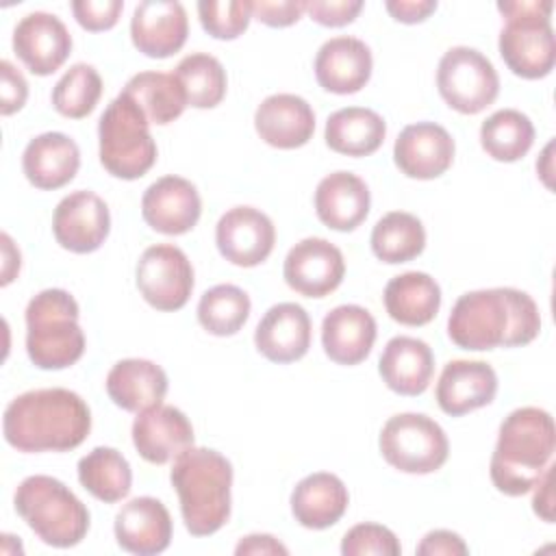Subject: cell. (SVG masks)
<instances>
[{"mask_svg":"<svg viewBox=\"0 0 556 556\" xmlns=\"http://www.w3.org/2000/svg\"><path fill=\"white\" fill-rule=\"evenodd\" d=\"M539 330V306L526 291L513 287L463 293L447 317L450 339L473 352L528 345Z\"/></svg>","mask_w":556,"mask_h":556,"instance_id":"cell-1","label":"cell"},{"mask_svg":"<svg viewBox=\"0 0 556 556\" xmlns=\"http://www.w3.org/2000/svg\"><path fill=\"white\" fill-rule=\"evenodd\" d=\"M91 430L87 402L61 387L33 389L9 402L2 432L20 452H67L78 447Z\"/></svg>","mask_w":556,"mask_h":556,"instance_id":"cell-2","label":"cell"},{"mask_svg":"<svg viewBox=\"0 0 556 556\" xmlns=\"http://www.w3.org/2000/svg\"><path fill=\"white\" fill-rule=\"evenodd\" d=\"M556 445L554 419L536 406L515 408L500 426L491 456V480L504 495L517 497L534 489L552 463Z\"/></svg>","mask_w":556,"mask_h":556,"instance_id":"cell-3","label":"cell"},{"mask_svg":"<svg viewBox=\"0 0 556 556\" xmlns=\"http://www.w3.org/2000/svg\"><path fill=\"white\" fill-rule=\"evenodd\" d=\"M185 528L193 536L215 534L230 517L232 465L211 447H187L169 471Z\"/></svg>","mask_w":556,"mask_h":556,"instance_id":"cell-4","label":"cell"},{"mask_svg":"<svg viewBox=\"0 0 556 556\" xmlns=\"http://www.w3.org/2000/svg\"><path fill=\"white\" fill-rule=\"evenodd\" d=\"M78 302L65 289H43L26 306V352L39 369H65L80 361L85 334Z\"/></svg>","mask_w":556,"mask_h":556,"instance_id":"cell-5","label":"cell"},{"mask_svg":"<svg viewBox=\"0 0 556 556\" xmlns=\"http://www.w3.org/2000/svg\"><path fill=\"white\" fill-rule=\"evenodd\" d=\"M15 510L52 547H74L89 530L87 506L52 476H28L15 489Z\"/></svg>","mask_w":556,"mask_h":556,"instance_id":"cell-6","label":"cell"},{"mask_svg":"<svg viewBox=\"0 0 556 556\" xmlns=\"http://www.w3.org/2000/svg\"><path fill=\"white\" fill-rule=\"evenodd\" d=\"M552 9V0L497 2V11L506 20L497 46L513 74L536 80L552 72L556 61L554 28L549 22Z\"/></svg>","mask_w":556,"mask_h":556,"instance_id":"cell-7","label":"cell"},{"mask_svg":"<svg viewBox=\"0 0 556 556\" xmlns=\"http://www.w3.org/2000/svg\"><path fill=\"white\" fill-rule=\"evenodd\" d=\"M98 139L100 163L115 178H141L156 161L150 122L141 106L124 91L104 109L98 124Z\"/></svg>","mask_w":556,"mask_h":556,"instance_id":"cell-8","label":"cell"},{"mask_svg":"<svg viewBox=\"0 0 556 556\" xmlns=\"http://www.w3.org/2000/svg\"><path fill=\"white\" fill-rule=\"evenodd\" d=\"M382 458L404 473H432L450 456V443L443 428L421 413H400L387 419L380 430Z\"/></svg>","mask_w":556,"mask_h":556,"instance_id":"cell-9","label":"cell"},{"mask_svg":"<svg viewBox=\"0 0 556 556\" xmlns=\"http://www.w3.org/2000/svg\"><path fill=\"white\" fill-rule=\"evenodd\" d=\"M437 87L450 109L476 115L495 102L500 76L482 52L469 46H454L439 61Z\"/></svg>","mask_w":556,"mask_h":556,"instance_id":"cell-10","label":"cell"},{"mask_svg":"<svg viewBox=\"0 0 556 556\" xmlns=\"http://www.w3.org/2000/svg\"><path fill=\"white\" fill-rule=\"evenodd\" d=\"M137 289L156 311L182 308L193 291V267L187 254L172 243L146 248L137 263Z\"/></svg>","mask_w":556,"mask_h":556,"instance_id":"cell-11","label":"cell"},{"mask_svg":"<svg viewBox=\"0 0 556 556\" xmlns=\"http://www.w3.org/2000/svg\"><path fill=\"white\" fill-rule=\"evenodd\" d=\"M111 230L106 202L87 189L65 195L52 215V232L61 248L74 254L96 252Z\"/></svg>","mask_w":556,"mask_h":556,"instance_id":"cell-12","label":"cell"},{"mask_svg":"<svg viewBox=\"0 0 556 556\" xmlns=\"http://www.w3.org/2000/svg\"><path fill=\"white\" fill-rule=\"evenodd\" d=\"M219 254L239 267L261 265L274 250V222L254 206H235L226 211L215 226Z\"/></svg>","mask_w":556,"mask_h":556,"instance_id":"cell-13","label":"cell"},{"mask_svg":"<svg viewBox=\"0 0 556 556\" xmlns=\"http://www.w3.org/2000/svg\"><path fill=\"white\" fill-rule=\"evenodd\" d=\"M345 274V261L337 245L321 237H308L295 243L282 265L285 282L306 298L332 293Z\"/></svg>","mask_w":556,"mask_h":556,"instance_id":"cell-14","label":"cell"},{"mask_svg":"<svg viewBox=\"0 0 556 556\" xmlns=\"http://www.w3.org/2000/svg\"><path fill=\"white\" fill-rule=\"evenodd\" d=\"M13 50L33 74L48 76L67 61L72 35L56 15L33 11L15 26Z\"/></svg>","mask_w":556,"mask_h":556,"instance_id":"cell-15","label":"cell"},{"mask_svg":"<svg viewBox=\"0 0 556 556\" xmlns=\"http://www.w3.org/2000/svg\"><path fill=\"white\" fill-rule=\"evenodd\" d=\"M452 135L434 122L406 126L393 146V161L408 178L432 180L445 174L454 161Z\"/></svg>","mask_w":556,"mask_h":556,"instance_id":"cell-16","label":"cell"},{"mask_svg":"<svg viewBox=\"0 0 556 556\" xmlns=\"http://www.w3.org/2000/svg\"><path fill=\"white\" fill-rule=\"evenodd\" d=\"M202 213V200L195 185L182 176H163L152 182L141 198L146 224L163 235L189 232Z\"/></svg>","mask_w":556,"mask_h":556,"instance_id":"cell-17","label":"cell"},{"mask_svg":"<svg viewBox=\"0 0 556 556\" xmlns=\"http://www.w3.org/2000/svg\"><path fill=\"white\" fill-rule=\"evenodd\" d=\"M189 35L187 11L176 0H143L135 7L130 37L139 52L152 59L176 54Z\"/></svg>","mask_w":556,"mask_h":556,"instance_id":"cell-18","label":"cell"},{"mask_svg":"<svg viewBox=\"0 0 556 556\" xmlns=\"http://www.w3.org/2000/svg\"><path fill=\"white\" fill-rule=\"evenodd\" d=\"M132 443L143 460L165 465L193 445V426L180 408L156 404L137 413Z\"/></svg>","mask_w":556,"mask_h":556,"instance_id":"cell-19","label":"cell"},{"mask_svg":"<svg viewBox=\"0 0 556 556\" xmlns=\"http://www.w3.org/2000/svg\"><path fill=\"white\" fill-rule=\"evenodd\" d=\"M113 530L122 549L137 556H154L169 547L174 526L161 500L141 495L119 508Z\"/></svg>","mask_w":556,"mask_h":556,"instance_id":"cell-20","label":"cell"},{"mask_svg":"<svg viewBox=\"0 0 556 556\" xmlns=\"http://www.w3.org/2000/svg\"><path fill=\"white\" fill-rule=\"evenodd\" d=\"M497 374L484 361H450L437 382V404L445 415L460 417L493 402Z\"/></svg>","mask_w":556,"mask_h":556,"instance_id":"cell-21","label":"cell"},{"mask_svg":"<svg viewBox=\"0 0 556 556\" xmlns=\"http://www.w3.org/2000/svg\"><path fill=\"white\" fill-rule=\"evenodd\" d=\"M371 50L356 37H332L317 50L315 78L330 93L348 96L361 91L371 78Z\"/></svg>","mask_w":556,"mask_h":556,"instance_id":"cell-22","label":"cell"},{"mask_svg":"<svg viewBox=\"0 0 556 556\" xmlns=\"http://www.w3.org/2000/svg\"><path fill=\"white\" fill-rule=\"evenodd\" d=\"M311 317L295 302L274 304L254 330L256 350L271 363L300 361L311 348Z\"/></svg>","mask_w":556,"mask_h":556,"instance_id":"cell-23","label":"cell"},{"mask_svg":"<svg viewBox=\"0 0 556 556\" xmlns=\"http://www.w3.org/2000/svg\"><path fill=\"white\" fill-rule=\"evenodd\" d=\"M254 128L265 143L280 150H293L308 143L313 137L315 113L311 104L295 93H274L258 104Z\"/></svg>","mask_w":556,"mask_h":556,"instance_id":"cell-24","label":"cell"},{"mask_svg":"<svg viewBox=\"0 0 556 556\" xmlns=\"http://www.w3.org/2000/svg\"><path fill=\"white\" fill-rule=\"evenodd\" d=\"M376 319L358 304H341L321 321V345L337 365L363 363L376 341Z\"/></svg>","mask_w":556,"mask_h":556,"instance_id":"cell-25","label":"cell"},{"mask_svg":"<svg viewBox=\"0 0 556 556\" xmlns=\"http://www.w3.org/2000/svg\"><path fill=\"white\" fill-rule=\"evenodd\" d=\"M371 195L363 178L352 172H332L315 189V213L332 230L350 232L369 213Z\"/></svg>","mask_w":556,"mask_h":556,"instance_id":"cell-26","label":"cell"},{"mask_svg":"<svg viewBox=\"0 0 556 556\" xmlns=\"http://www.w3.org/2000/svg\"><path fill=\"white\" fill-rule=\"evenodd\" d=\"M80 167L76 141L63 132H43L28 141L22 154V169L28 182L50 191L65 187Z\"/></svg>","mask_w":556,"mask_h":556,"instance_id":"cell-27","label":"cell"},{"mask_svg":"<svg viewBox=\"0 0 556 556\" xmlns=\"http://www.w3.org/2000/svg\"><path fill=\"white\" fill-rule=\"evenodd\" d=\"M378 371L393 393L421 395L434 374V354L426 341L400 334L384 345Z\"/></svg>","mask_w":556,"mask_h":556,"instance_id":"cell-28","label":"cell"},{"mask_svg":"<svg viewBox=\"0 0 556 556\" xmlns=\"http://www.w3.org/2000/svg\"><path fill=\"white\" fill-rule=\"evenodd\" d=\"M350 493L343 480L328 471L302 478L291 493V513L308 530L334 526L348 510Z\"/></svg>","mask_w":556,"mask_h":556,"instance_id":"cell-29","label":"cell"},{"mask_svg":"<svg viewBox=\"0 0 556 556\" xmlns=\"http://www.w3.org/2000/svg\"><path fill=\"white\" fill-rule=\"evenodd\" d=\"M106 393L115 406L141 413L163 404L167 393V374L161 365L146 358L117 361L106 374Z\"/></svg>","mask_w":556,"mask_h":556,"instance_id":"cell-30","label":"cell"},{"mask_svg":"<svg viewBox=\"0 0 556 556\" xmlns=\"http://www.w3.org/2000/svg\"><path fill=\"white\" fill-rule=\"evenodd\" d=\"M441 306V287L430 274L406 271L393 276L384 287V308L389 317L404 326L430 324Z\"/></svg>","mask_w":556,"mask_h":556,"instance_id":"cell-31","label":"cell"},{"mask_svg":"<svg viewBox=\"0 0 556 556\" xmlns=\"http://www.w3.org/2000/svg\"><path fill=\"white\" fill-rule=\"evenodd\" d=\"M387 137L384 119L365 106H345L334 111L324 130L330 150L345 156H369Z\"/></svg>","mask_w":556,"mask_h":556,"instance_id":"cell-32","label":"cell"},{"mask_svg":"<svg viewBox=\"0 0 556 556\" xmlns=\"http://www.w3.org/2000/svg\"><path fill=\"white\" fill-rule=\"evenodd\" d=\"M80 484L100 502L115 504L130 493V463L115 447H93L78 460Z\"/></svg>","mask_w":556,"mask_h":556,"instance_id":"cell-33","label":"cell"},{"mask_svg":"<svg viewBox=\"0 0 556 556\" xmlns=\"http://www.w3.org/2000/svg\"><path fill=\"white\" fill-rule=\"evenodd\" d=\"M124 93H128L141 106L150 124L159 126L180 117L187 106L185 89L174 72H139L126 83Z\"/></svg>","mask_w":556,"mask_h":556,"instance_id":"cell-34","label":"cell"},{"mask_svg":"<svg viewBox=\"0 0 556 556\" xmlns=\"http://www.w3.org/2000/svg\"><path fill=\"white\" fill-rule=\"evenodd\" d=\"M369 241L371 252L382 263H406L424 252L426 228L413 213L391 211L376 222Z\"/></svg>","mask_w":556,"mask_h":556,"instance_id":"cell-35","label":"cell"},{"mask_svg":"<svg viewBox=\"0 0 556 556\" xmlns=\"http://www.w3.org/2000/svg\"><path fill=\"white\" fill-rule=\"evenodd\" d=\"M534 143V126L530 117L517 109H500L480 126L482 150L502 163L523 159Z\"/></svg>","mask_w":556,"mask_h":556,"instance_id":"cell-36","label":"cell"},{"mask_svg":"<svg viewBox=\"0 0 556 556\" xmlns=\"http://www.w3.org/2000/svg\"><path fill=\"white\" fill-rule=\"evenodd\" d=\"M180 80L187 104L193 109H213L226 96V70L213 54L191 52L174 70Z\"/></svg>","mask_w":556,"mask_h":556,"instance_id":"cell-37","label":"cell"},{"mask_svg":"<svg viewBox=\"0 0 556 556\" xmlns=\"http://www.w3.org/2000/svg\"><path fill=\"white\" fill-rule=\"evenodd\" d=\"M250 298L237 285H215L198 302L200 326L215 337L237 334L250 317Z\"/></svg>","mask_w":556,"mask_h":556,"instance_id":"cell-38","label":"cell"},{"mask_svg":"<svg viewBox=\"0 0 556 556\" xmlns=\"http://www.w3.org/2000/svg\"><path fill=\"white\" fill-rule=\"evenodd\" d=\"M102 96V78L93 65H72L52 89V106L70 119L87 117Z\"/></svg>","mask_w":556,"mask_h":556,"instance_id":"cell-39","label":"cell"},{"mask_svg":"<svg viewBox=\"0 0 556 556\" xmlns=\"http://www.w3.org/2000/svg\"><path fill=\"white\" fill-rule=\"evenodd\" d=\"M198 15L202 28L215 39H237L252 20L245 0H202L198 2Z\"/></svg>","mask_w":556,"mask_h":556,"instance_id":"cell-40","label":"cell"},{"mask_svg":"<svg viewBox=\"0 0 556 556\" xmlns=\"http://www.w3.org/2000/svg\"><path fill=\"white\" fill-rule=\"evenodd\" d=\"M402 545L397 536L380 523H358L350 528L341 541L343 556H397Z\"/></svg>","mask_w":556,"mask_h":556,"instance_id":"cell-41","label":"cell"},{"mask_svg":"<svg viewBox=\"0 0 556 556\" xmlns=\"http://www.w3.org/2000/svg\"><path fill=\"white\" fill-rule=\"evenodd\" d=\"M124 9L122 0H76L72 2V13L76 22L91 33L109 30L117 24Z\"/></svg>","mask_w":556,"mask_h":556,"instance_id":"cell-42","label":"cell"},{"mask_svg":"<svg viewBox=\"0 0 556 556\" xmlns=\"http://www.w3.org/2000/svg\"><path fill=\"white\" fill-rule=\"evenodd\" d=\"M250 11L252 17H256L258 22L271 26V28H285L295 24L302 13L306 11V2L304 0H254L250 2Z\"/></svg>","mask_w":556,"mask_h":556,"instance_id":"cell-43","label":"cell"},{"mask_svg":"<svg viewBox=\"0 0 556 556\" xmlns=\"http://www.w3.org/2000/svg\"><path fill=\"white\" fill-rule=\"evenodd\" d=\"M363 2L361 0H308L306 13L311 20H315L321 26H345L356 20L361 13Z\"/></svg>","mask_w":556,"mask_h":556,"instance_id":"cell-44","label":"cell"},{"mask_svg":"<svg viewBox=\"0 0 556 556\" xmlns=\"http://www.w3.org/2000/svg\"><path fill=\"white\" fill-rule=\"evenodd\" d=\"M28 83L11 61H0V113L11 115L26 104Z\"/></svg>","mask_w":556,"mask_h":556,"instance_id":"cell-45","label":"cell"},{"mask_svg":"<svg viewBox=\"0 0 556 556\" xmlns=\"http://www.w3.org/2000/svg\"><path fill=\"white\" fill-rule=\"evenodd\" d=\"M469 547L460 539V534L452 530H432L417 545L419 556H463Z\"/></svg>","mask_w":556,"mask_h":556,"instance_id":"cell-46","label":"cell"},{"mask_svg":"<svg viewBox=\"0 0 556 556\" xmlns=\"http://www.w3.org/2000/svg\"><path fill=\"white\" fill-rule=\"evenodd\" d=\"M384 7L391 13V17L402 24L424 22L432 11H437L434 0H389L384 2Z\"/></svg>","mask_w":556,"mask_h":556,"instance_id":"cell-47","label":"cell"},{"mask_svg":"<svg viewBox=\"0 0 556 556\" xmlns=\"http://www.w3.org/2000/svg\"><path fill=\"white\" fill-rule=\"evenodd\" d=\"M552 476H554V465L549 463V465L545 467V471L541 473V478L536 480V484H534L536 491H534V497H532V508H534V513H536L543 521H547V523L554 521Z\"/></svg>","mask_w":556,"mask_h":556,"instance_id":"cell-48","label":"cell"},{"mask_svg":"<svg viewBox=\"0 0 556 556\" xmlns=\"http://www.w3.org/2000/svg\"><path fill=\"white\" fill-rule=\"evenodd\" d=\"M235 554H239V556H243V554H282L285 556V554H289V549L271 534H250L237 543Z\"/></svg>","mask_w":556,"mask_h":556,"instance_id":"cell-49","label":"cell"},{"mask_svg":"<svg viewBox=\"0 0 556 556\" xmlns=\"http://www.w3.org/2000/svg\"><path fill=\"white\" fill-rule=\"evenodd\" d=\"M13 252H15V248H13V241H11V237L4 232V235H2V254H4V265H2V282H4V280H7V276H9V265H13V267L20 271V254L11 258V254H13Z\"/></svg>","mask_w":556,"mask_h":556,"instance_id":"cell-50","label":"cell"},{"mask_svg":"<svg viewBox=\"0 0 556 556\" xmlns=\"http://www.w3.org/2000/svg\"><path fill=\"white\" fill-rule=\"evenodd\" d=\"M549 152H552V143H547V148H545V152H543V161H545L547 165H549V161H552ZM536 169H539V174L543 176L545 185H547V187H552V182H549V174H552V169H543V167H541V163H536Z\"/></svg>","mask_w":556,"mask_h":556,"instance_id":"cell-51","label":"cell"}]
</instances>
